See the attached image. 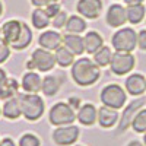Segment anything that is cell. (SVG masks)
<instances>
[{
    "mask_svg": "<svg viewBox=\"0 0 146 146\" xmlns=\"http://www.w3.org/2000/svg\"><path fill=\"white\" fill-rule=\"evenodd\" d=\"M72 78L79 86H89L100 79V67L89 58H79L72 66Z\"/></svg>",
    "mask_w": 146,
    "mask_h": 146,
    "instance_id": "1",
    "label": "cell"
},
{
    "mask_svg": "<svg viewBox=\"0 0 146 146\" xmlns=\"http://www.w3.org/2000/svg\"><path fill=\"white\" fill-rule=\"evenodd\" d=\"M21 113L27 120H38L44 113V101L36 94H25L19 96Z\"/></svg>",
    "mask_w": 146,
    "mask_h": 146,
    "instance_id": "2",
    "label": "cell"
},
{
    "mask_svg": "<svg viewBox=\"0 0 146 146\" xmlns=\"http://www.w3.org/2000/svg\"><path fill=\"white\" fill-rule=\"evenodd\" d=\"M111 44L115 51L131 53L137 47V34L133 28H121L113 35Z\"/></svg>",
    "mask_w": 146,
    "mask_h": 146,
    "instance_id": "3",
    "label": "cell"
},
{
    "mask_svg": "<svg viewBox=\"0 0 146 146\" xmlns=\"http://www.w3.org/2000/svg\"><path fill=\"white\" fill-rule=\"evenodd\" d=\"M101 101L104 105L110 107V108H114V110H118L121 108L126 101H127V96H126V92L124 89L120 86V85H107V86L102 89L101 92Z\"/></svg>",
    "mask_w": 146,
    "mask_h": 146,
    "instance_id": "4",
    "label": "cell"
},
{
    "mask_svg": "<svg viewBox=\"0 0 146 146\" xmlns=\"http://www.w3.org/2000/svg\"><path fill=\"white\" fill-rule=\"evenodd\" d=\"M135 56L130 53H121V51H115L113 54L111 58V70L114 75L117 76H124L129 72H131V69L135 67Z\"/></svg>",
    "mask_w": 146,
    "mask_h": 146,
    "instance_id": "5",
    "label": "cell"
},
{
    "mask_svg": "<svg viewBox=\"0 0 146 146\" xmlns=\"http://www.w3.org/2000/svg\"><path fill=\"white\" fill-rule=\"evenodd\" d=\"M76 115L73 108L66 102H58L50 110V121L54 126L62 124H72L75 121Z\"/></svg>",
    "mask_w": 146,
    "mask_h": 146,
    "instance_id": "6",
    "label": "cell"
},
{
    "mask_svg": "<svg viewBox=\"0 0 146 146\" xmlns=\"http://www.w3.org/2000/svg\"><path fill=\"white\" fill-rule=\"evenodd\" d=\"M32 63L40 72H48L54 67L56 58H54V54H51L48 50L36 48L32 53Z\"/></svg>",
    "mask_w": 146,
    "mask_h": 146,
    "instance_id": "7",
    "label": "cell"
},
{
    "mask_svg": "<svg viewBox=\"0 0 146 146\" xmlns=\"http://www.w3.org/2000/svg\"><path fill=\"white\" fill-rule=\"evenodd\" d=\"M79 137V129L76 126H66L60 127L53 133V139L58 146H67L75 143Z\"/></svg>",
    "mask_w": 146,
    "mask_h": 146,
    "instance_id": "8",
    "label": "cell"
},
{
    "mask_svg": "<svg viewBox=\"0 0 146 146\" xmlns=\"http://www.w3.org/2000/svg\"><path fill=\"white\" fill-rule=\"evenodd\" d=\"M145 100L143 98H139V100H135V101H131L126 110H124V113L123 115H121V120H120V124H118V131H124L129 129V126H131V121L133 118H135V115L139 113V110L145 105Z\"/></svg>",
    "mask_w": 146,
    "mask_h": 146,
    "instance_id": "9",
    "label": "cell"
},
{
    "mask_svg": "<svg viewBox=\"0 0 146 146\" xmlns=\"http://www.w3.org/2000/svg\"><path fill=\"white\" fill-rule=\"evenodd\" d=\"M76 9L82 16L88 19H96L102 12V2L101 0H79Z\"/></svg>",
    "mask_w": 146,
    "mask_h": 146,
    "instance_id": "10",
    "label": "cell"
},
{
    "mask_svg": "<svg viewBox=\"0 0 146 146\" xmlns=\"http://www.w3.org/2000/svg\"><path fill=\"white\" fill-rule=\"evenodd\" d=\"M127 21V13H126V9L121 6V5H111L107 12V23L113 28H118V27H123Z\"/></svg>",
    "mask_w": 146,
    "mask_h": 146,
    "instance_id": "11",
    "label": "cell"
},
{
    "mask_svg": "<svg viewBox=\"0 0 146 146\" xmlns=\"http://www.w3.org/2000/svg\"><path fill=\"white\" fill-rule=\"evenodd\" d=\"M126 89L130 95H143L146 92V78L140 73H133L126 79Z\"/></svg>",
    "mask_w": 146,
    "mask_h": 146,
    "instance_id": "12",
    "label": "cell"
},
{
    "mask_svg": "<svg viewBox=\"0 0 146 146\" xmlns=\"http://www.w3.org/2000/svg\"><path fill=\"white\" fill-rule=\"evenodd\" d=\"M21 31H22V23L16 19H12V21H7L5 25L2 27V35H3V40L7 42V44H13L18 36L21 35Z\"/></svg>",
    "mask_w": 146,
    "mask_h": 146,
    "instance_id": "13",
    "label": "cell"
},
{
    "mask_svg": "<svg viewBox=\"0 0 146 146\" xmlns=\"http://www.w3.org/2000/svg\"><path fill=\"white\" fill-rule=\"evenodd\" d=\"M118 120V113L117 110L114 108H110L107 105L101 107L100 111H98V121H100V126L104 129H110L113 127Z\"/></svg>",
    "mask_w": 146,
    "mask_h": 146,
    "instance_id": "14",
    "label": "cell"
},
{
    "mask_svg": "<svg viewBox=\"0 0 146 146\" xmlns=\"http://www.w3.org/2000/svg\"><path fill=\"white\" fill-rule=\"evenodd\" d=\"M40 45L45 50H57L62 44V35L56 31H45L40 35Z\"/></svg>",
    "mask_w": 146,
    "mask_h": 146,
    "instance_id": "15",
    "label": "cell"
},
{
    "mask_svg": "<svg viewBox=\"0 0 146 146\" xmlns=\"http://www.w3.org/2000/svg\"><path fill=\"white\" fill-rule=\"evenodd\" d=\"M41 85H42V80L40 75H36L34 72H28L22 79V88L28 94H36L38 91H41Z\"/></svg>",
    "mask_w": 146,
    "mask_h": 146,
    "instance_id": "16",
    "label": "cell"
},
{
    "mask_svg": "<svg viewBox=\"0 0 146 146\" xmlns=\"http://www.w3.org/2000/svg\"><path fill=\"white\" fill-rule=\"evenodd\" d=\"M102 36L96 32V31H89L83 38V45L85 50H86L89 54H95L96 51L102 47Z\"/></svg>",
    "mask_w": 146,
    "mask_h": 146,
    "instance_id": "17",
    "label": "cell"
},
{
    "mask_svg": "<svg viewBox=\"0 0 146 146\" xmlns=\"http://www.w3.org/2000/svg\"><path fill=\"white\" fill-rule=\"evenodd\" d=\"M96 117H98V111L92 104H85L83 107L79 108V113H78V120L80 121L82 124L85 126H91L95 123Z\"/></svg>",
    "mask_w": 146,
    "mask_h": 146,
    "instance_id": "18",
    "label": "cell"
},
{
    "mask_svg": "<svg viewBox=\"0 0 146 146\" xmlns=\"http://www.w3.org/2000/svg\"><path fill=\"white\" fill-rule=\"evenodd\" d=\"M64 45L73 54H82L85 51L83 38H80L78 34H67L64 36Z\"/></svg>",
    "mask_w": 146,
    "mask_h": 146,
    "instance_id": "19",
    "label": "cell"
},
{
    "mask_svg": "<svg viewBox=\"0 0 146 146\" xmlns=\"http://www.w3.org/2000/svg\"><path fill=\"white\" fill-rule=\"evenodd\" d=\"M32 41V31L29 29V27L27 23H22V31H21V35L18 36V40L10 44L12 48H15V50H23V48H27Z\"/></svg>",
    "mask_w": 146,
    "mask_h": 146,
    "instance_id": "20",
    "label": "cell"
},
{
    "mask_svg": "<svg viewBox=\"0 0 146 146\" xmlns=\"http://www.w3.org/2000/svg\"><path fill=\"white\" fill-rule=\"evenodd\" d=\"M126 13H127V21L130 23H133V25H137L145 18L146 9L143 5H133V6H127Z\"/></svg>",
    "mask_w": 146,
    "mask_h": 146,
    "instance_id": "21",
    "label": "cell"
},
{
    "mask_svg": "<svg viewBox=\"0 0 146 146\" xmlns=\"http://www.w3.org/2000/svg\"><path fill=\"white\" fill-rule=\"evenodd\" d=\"M31 21H32V25L36 29H44V28H47L48 25H50V16H48L45 13V10L41 9V7H36L32 12Z\"/></svg>",
    "mask_w": 146,
    "mask_h": 146,
    "instance_id": "22",
    "label": "cell"
},
{
    "mask_svg": "<svg viewBox=\"0 0 146 146\" xmlns=\"http://www.w3.org/2000/svg\"><path fill=\"white\" fill-rule=\"evenodd\" d=\"M73 54L67 47H58L56 50V54H54V58H56V63L62 67H67L73 63Z\"/></svg>",
    "mask_w": 146,
    "mask_h": 146,
    "instance_id": "23",
    "label": "cell"
},
{
    "mask_svg": "<svg viewBox=\"0 0 146 146\" xmlns=\"http://www.w3.org/2000/svg\"><path fill=\"white\" fill-rule=\"evenodd\" d=\"M85 29H86V22H85L80 16L73 15L66 22V31L69 34H80Z\"/></svg>",
    "mask_w": 146,
    "mask_h": 146,
    "instance_id": "24",
    "label": "cell"
},
{
    "mask_svg": "<svg viewBox=\"0 0 146 146\" xmlns=\"http://www.w3.org/2000/svg\"><path fill=\"white\" fill-rule=\"evenodd\" d=\"M21 105H19V100L16 98H10L6 101L5 107H3V115L6 118H10V120H13V118H18L21 115Z\"/></svg>",
    "mask_w": 146,
    "mask_h": 146,
    "instance_id": "25",
    "label": "cell"
},
{
    "mask_svg": "<svg viewBox=\"0 0 146 146\" xmlns=\"http://www.w3.org/2000/svg\"><path fill=\"white\" fill-rule=\"evenodd\" d=\"M58 88H60V80L56 76H47V78H44L42 85H41V91L45 95H48V96L54 95L58 91Z\"/></svg>",
    "mask_w": 146,
    "mask_h": 146,
    "instance_id": "26",
    "label": "cell"
},
{
    "mask_svg": "<svg viewBox=\"0 0 146 146\" xmlns=\"http://www.w3.org/2000/svg\"><path fill=\"white\" fill-rule=\"evenodd\" d=\"M94 58H95V63L98 66H108L110 63H111V58H113V53L111 50H110L108 47H101L98 51H96L94 54Z\"/></svg>",
    "mask_w": 146,
    "mask_h": 146,
    "instance_id": "27",
    "label": "cell"
},
{
    "mask_svg": "<svg viewBox=\"0 0 146 146\" xmlns=\"http://www.w3.org/2000/svg\"><path fill=\"white\" fill-rule=\"evenodd\" d=\"M131 127L136 133H146V110H140L135 115L131 121Z\"/></svg>",
    "mask_w": 146,
    "mask_h": 146,
    "instance_id": "28",
    "label": "cell"
},
{
    "mask_svg": "<svg viewBox=\"0 0 146 146\" xmlns=\"http://www.w3.org/2000/svg\"><path fill=\"white\" fill-rule=\"evenodd\" d=\"M16 82L13 79H9L5 82V85L0 86V100H10L12 95L16 92Z\"/></svg>",
    "mask_w": 146,
    "mask_h": 146,
    "instance_id": "29",
    "label": "cell"
},
{
    "mask_svg": "<svg viewBox=\"0 0 146 146\" xmlns=\"http://www.w3.org/2000/svg\"><path fill=\"white\" fill-rule=\"evenodd\" d=\"M19 146H40V140L34 135H23L19 140Z\"/></svg>",
    "mask_w": 146,
    "mask_h": 146,
    "instance_id": "30",
    "label": "cell"
},
{
    "mask_svg": "<svg viewBox=\"0 0 146 146\" xmlns=\"http://www.w3.org/2000/svg\"><path fill=\"white\" fill-rule=\"evenodd\" d=\"M66 22H67V15L64 13V12H62L60 10L58 13L53 18V27L54 28H63V27H66Z\"/></svg>",
    "mask_w": 146,
    "mask_h": 146,
    "instance_id": "31",
    "label": "cell"
},
{
    "mask_svg": "<svg viewBox=\"0 0 146 146\" xmlns=\"http://www.w3.org/2000/svg\"><path fill=\"white\" fill-rule=\"evenodd\" d=\"M9 54H10L9 44H7L3 38H0V63H3L5 60L9 57Z\"/></svg>",
    "mask_w": 146,
    "mask_h": 146,
    "instance_id": "32",
    "label": "cell"
},
{
    "mask_svg": "<svg viewBox=\"0 0 146 146\" xmlns=\"http://www.w3.org/2000/svg\"><path fill=\"white\" fill-rule=\"evenodd\" d=\"M45 13L50 16V18H54L58 12H60V6L57 5V3H51V5H48V6H45Z\"/></svg>",
    "mask_w": 146,
    "mask_h": 146,
    "instance_id": "33",
    "label": "cell"
},
{
    "mask_svg": "<svg viewBox=\"0 0 146 146\" xmlns=\"http://www.w3.org/2000/svg\"><path fill=\"white\" fill-rule=\"evenodd\" d=\"M137 45L140 50L146 51V29H142L137 34Z\"/></svg>",
    "mask_w": 146,
    "mask_h": 146,
    "instance_id": "34",
    "label": "cell"
},
{
    "mask_svg": "<svg viewBox=\"0 0 146 146\" xmlns=\"http://www.w3.org/2000/svg\"><path fill=\"white\" fill-rule=\"evenodd\" d=\"M32 5L36 6V7H45L51 3H57V0H31Z\"/></svg>",
    "mask_w": 146,
    "mask_h": 146,
    "instance_id": "35",
    "label": "cell"
},
{
    "mask_svg": "<svg viewBox=\"0 0 146 146\" xmlns=\"http://www.w3.org/2000/svg\"><path fill=\"white\" fill-rule=\"evenodd\" d=\"M124 3L127 6H133V5H142L143 0H124Z\"/></svg>",
    "mask_w": 146,
    "mask_h": 146,
    "instance_id": "36",
    "label": "cell"
},
{
    "mask_svg": "<svg viewBox=\"0 0 146 146\" xmlns=\"http://www.w3.org/2000/svg\"><path fill=\"white\" fill-rule=\"evenodd\" d=\"M6 80H7V78H6L5 70L0 69V86H2V85H5V82H6Z\"/></svg>",
    "mask_w": 146,
    "mask_h": 146,
    "instance_id": "37",
    "label": "cell"
},
{
    "mask_svg": "<svg viewBox=\"0 0 146 146\" xmlns=\"http://www.w3.org/2000/svg\"><path fill=\"white\" fill-rule=\"evenodd\" d=\"M0 146H15V143H13V140H10V139H5V140H2Z\"/></svg>",
    "mask_w": 146,
    "mask_h": 146,
    "instance_id": "38",
    "label": "cell"
},
{
    "mask_svg": "<svg viewBox=\"0 0 146 146\" xmlns=\"http://www.w3.org/2000/svg\"><path fill=\"white\" fill-rule=\"evenodd\" d=\"M127 146H143V145H142L139 140H133V142H130Z\"/></svg>",
    "mask_w": 146,
    "mask_h": 146,
    "instance_id": "39",
    "label": "cell"
},
{
    "mask_svg": "<svg viewBox=\"0 0 146 146\" xmlns=\"http://www.w3.org/2000/svg\"><path fill=\"white\" fill-rule=\"evenodd\" d=\"M70 101H72V102H70V104H72V105H75V107H78V105H79V102H78V101H79V100H76V98H72V100H70ZM72 105H70V107H72Z\"/></svg>",
    "mask_w": 146,
    "mask_h": 146,
    "instance_id": "40",
    "label": "cell"
},
{
    "mask_svg": "<svg viewBox=\"0 0 146 146\" xmlns=\"http://www.w3.org/2000/svg\"><path fill=\"white\" fill-rule=\"evenodd\" d=\"M2 12H3V7H2V2H0V15H2Z\"/></svg>",
    "mask_w": 146,
    "mask_h": 146,
    "instance_id": "41",
    "label": "cell"
},
{
    "mask_svg": "<svg viewBox=\"0 0 146 146\" xmlns=\"http://www.w3.org/2000/svg\"><path fill=\"white\" fill-rule=\"evenodd\" d=\"M143 142H145V146H146V133H145V136H143Z\"/></svg>",
    "mask_w": 146,
    "mask_h": 146,
    "instance_id": "42",
    "label": "cell"
},
{
    "mask_svg": "<svg viewBox=\"0 0 146 146\" xmlns=\"http://www.w3.org/2000/svg\"><path fill=\"white\" fill-rule=\"evenodd\" d=\"M0 34H2V29H0Z\"/></svg>",
    "mask_w": 146,
    "mask_h": 146,
    "instance_id": "43",
    "label": "cell"
}]
</instances>
